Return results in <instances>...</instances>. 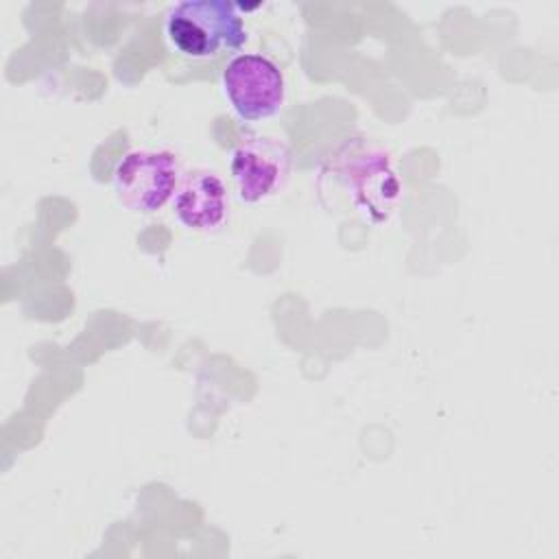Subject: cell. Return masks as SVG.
<instances>
[{"label": "cell", "mask_w": 559, "mask_h": 559, "mask_svg": "<svg viewBox=\"0 0 559 559\" xmlns=\"http://www.w3.org/2000/svg\"><path fill=\"white\" fill-rule=\"evenodd\" d=\"M325 175L345 192L349 205L373 225L386 223L402 199V181L389 153L365 138L345 140L330 155Z\"/></svg>", "instance_id": "6da1fadb"}, {"label": "cell", "mask_w": 559, "mask_h": 559, "mask_svg": "<svg viewBox=\"0 0 559 559\" xmlns=\"http://www.w3.org/2000/svg\"><path fill=\"white\" fill-rule=\"evenodd\" d=\"M164 33L170 48L192 61L234 52L247 44L238 7L227 0H183L168 9Z\"/></svg>", "instance_id": "7a4b0ae2"}, {"label": "cell", "mask_w": 559, "mask_h": 559, "mask_svg": "<svg viewBox=\"0 0 559 559\" xmlns=\"http://www.w3.org/2000/svg\"><path fill=\"white\" fill-rule=\"evenodd\" d=\"M223 94L242 122L277 116L286 100V81L275 61L258 52L236 55L221 76Z\"/></svg>", "instance_id": "3957f363"}, {"label": "cell", "mask_w": 559, "mask_h": 559, "mask_svg": "<svg viewBox=\"0 0 559 559\" xmlns=\"http://www.w3.org/2000/svg\"><path fill=\"white\" fill-rule=\"evenodd\" d=\"M181 181L177 157L168 151H129L114 168V192L118 201L138 214L162 210Z\"/></svg>", "instance_id": "277c9868"}, {"label": "cell", "mask_w": 559, "mask_h": 559, "mask_svg": "<svg viewBox=\"0 0 559 559\" xmlns=\"http://www.w3.org/2000/svg\"><path fill=\"white\" fill-rule=\"evenodd\" d=\"M229 173L242 203H262L275 197L290 177V151L269 135L242 138L231 151Z\"/></svg>", "instance_id": "5b68a950"}, {"label": "cell", "mask_w": 559, "mask_h": 559, "mask_svg": "<svg viewBox=\"0 0 559 559\" xmlns=\"http://www.w3.org/2000/svg\"><path fill=\"white\" fill-rule=\"evenodd\" d=\"M173 210L179 223L194 231H214L227 218V190L212 170H194L181 177Z\"/></svg>", "instance_id": "8992f818"}]
</instances>
